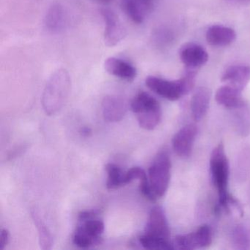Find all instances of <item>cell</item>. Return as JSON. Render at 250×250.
<instances>
[{
	"instance_id": "cell-17",
	"label": "cell",
	"mask_w": 250,
	"mask_h": 250,
	"mask_svg": "<svg viewBox=\"0 0 250 250\" xmlns=\"http://www.w3.org/2000/svg\"><path fill=\"white\" fill-rule=\"evenodd\" d=\"M44 21L46 29L51 33L62 31L66 24V14L63 7L59 3L52 4L46 12Z\"/></svg>"
},
{
	"instance_id": "cell-31",
	"label": "cell",
	"mask_w": 250,
	"mask_h": 250,
	"mask_svg": "<svg viewBox=\"0 0 250 250\" xmlns=\"http://www.w3.org/2000/svg\"><path fill=\"white\" fill-rule=\"evenodd\" d=\"M96 1L100 2V3L108 4L109 3V2H112V0H96Z\"/></svg>"
},
{
	"instance_id": "cell-6",
	"label": "cell",
	"mask_w": 250,
	"mask_h": 250,
	"mask_svg": "<svg viewBox=\"0 0 250 250\" xmlns=\"http://www.w3.org/2000/svg\"><path fill=\"white\" fill-rule=\"evenodd\" d=\"M212 242V231L207 225H202L195 232L187 235H177L174 240V248L191 250L208 247Z\"/></svg>"
},
{
	"instance_id": "cell-8",
	"label": "cell",
	"mask_w": 250,
	"mask_h": 250,
	"mask_svg": "<svg viewBox=\"0 0 250 250\" xmlns=\"http://www.w3.org/2000/svg\"><path fill=\"white\" fill-rule=\"evenodd\" d=\"M197 134V127L188 124L183 127L172 139L174 151L181 158H188L191 155L194 140Z\"/></svg>"
},
{
	"instance_id": "cell-24",
	"label": "cell",
	"mask_w": 250,
	"mask_h": 250,
	"mask_svg": "<svg viewBox=\"0 0 250 250\" xmlns=\"http://www.w3.org/2000/svg\"><path fill=\"white\" fill-rule=\"evenodd\" d=\"M232 244L238 250L250 248V233L247 228L242 225H237L232 232Z\"/></svg>"
},
{
	"instance_id": "cell-22",
	"label": "cell",
	"mask_w": 250,
	"mask_h": 250,
	"mask_svg": "<svg viewBox=\"0 0 250 250\" xmlns=\"http://www.w3.org/2000/svg\"><path fill=\"white\" fill-rule=\"evenodd\" d=\"M81 222H83V225L79 226L77 230L81 231L99 241V237L104 231V222L98 219H93L92 218Z\"/></svg>"
},
{
	"instance_id": "cell-3",
	"label": "cell",
	"mask_w": 250,
	"mask_h": 250,
	"mask_svg": "<svg viewBox=\"0 0 250 250\" xmlns=\"http://www.w3.org/2000/svg\"><path fill=\"white\" fill-rule=\"evenodd\" d=\"M212 181L219 194V203L226 210L229 194L228 192L229 163L223 143H219L212 151L210 159Z\"/></svg>"
},
{
	"instance_id": "cell-25",
	"label": "cell",
	"mask_w": 250,
	"mask_h": 250,
	"mask_svg": "<svg viewBox=\"0 0 250 250\" xmlns=\"http://www.w3.org/2000/svg\"><path fill=\"white\" fill-rule=\"evenodd\" d=\"M250 172V148H245L240 153L235 167L237 179L244 181Z\"/></svg>"
},
{
	"instance_id": "cell-13",
	"label": "cell",
	"mask_w": 250,
	"mask_h": 250,
	"mask_svg": "<svg viewBox=\"0 0 250 250\" xmlns=\"http://www.w3.org/2000/svg\"><path fill=\"white\" fill-rule=\"evenodd\" d=\"M104 68L111 75L125 81H133L137 77V69L132 64L114 57L105 61Z\"/></svg>"
},
{
	"instance_id": "cell-12",
	"label": "cell",
	"mask_w": 250,
	"mask_h": 250,
	"mask_svg": "<svg viewBox=\"0 0 250 250\" xmlns=\"http://www.w3.org/2000/svg\"><path fill=\"white\" fill-rule=\"evenodd\" d=\"M128 109L126 101L118 96H107L102 102V112L105 121L118 122L125 116Z\"/></svg>"
},
{
	"instance_id": "cell-2",
	"label": "cell",
	"mask_w": 250,
	"mask_h": 250,
	"mask_svg": "<svg viewBox=\"0 0 250 250\" xmlns=\"http://www.w3.org/2000/svg\"><path fill=\"white\" fill-rule=\"evenodd\" d=\"M196 71L187 70L182 78L175 81L150 76L146 80L147 87L156 94L169 101L178 100L192 90L195 83Z\"/></svg>"
},
{
	"instance_id": "cell-20",
	"label": "cell",
	"mask_w": 250,
	"mask_h": 250,
	"mask_svg": "<svg viewBox=\"0 0 250 250\" xmlns=\"http://www.w3.org/2000/svg\"><path fill=\"white\" fill-rule=\"evenodd\" d=\"M32 218L39 232V243L42 250H49L52 249L53 239L46 224L43 222L38 212L35 209L31 210Z\"/></svg>"
},
{
	"instance_id": "cell-15",
	"label": "cell",
	"mask_w": 250,
	"mask_h": 250,
	"mask_svg": "<svg viewBox=\"0 0 250 250\" xmlns=\"http://www.w3.org/2000/svg\"><path fill=\"white\" fill-rule=\"evenodd\" d=\"M211 92L207 87H198L191 97L190 106L191 115L195 121H200L207 113L210 104Z\"/></svg>"
},
{
	"instance_id": "cell-21",
	"label": "cell",
	"mask_w": 250,
	"mask_h": 250,
	"mask_svg": "<svg viewBox=\"0 0 250 250\" xmlns=\"http://www.w3.org/2000/svg\"><path fill=\"white\" fill-rule=\"evenodd\" d=\"M140 242L141 245L147 250H172L174 246L169 239L153 236V235H142L140 238Z\"/></svg>"
},
{
	"instance_id": "cell-16",
	"label": "cell",
	"mask_w": 250,
	"mask_h": 250,
	"mask_svg": "<svg viewBox=\"0 0 250 250\" xmlns=\"http://www.w3.org/2000/svg\"><path fill=\"white\" fill-rule=\"evenodd\" d=\"M206 41L209 44L217 47H222L231 44L236 38L232 29L222 25H213L206 32Z\"/></svg>"
},
{
	"instance_id": "cell-1",
	"label": "cell",
	"mask_w": 250,
	"mask_h": 250,
	"mask_svg": "<svg viewBox=\"0 0 250 250\" xmlns=\"http://www.w3.org/2000/svg\"><path fill=\"white\" fill-rule=\"evenodd\" d=\"M71 78L66 70L58 69L46 83L42 96V106L46 115H55L66 102L71 90Z\"/></svg>"
},
{
	"instance_id": "cell-7",
	"label": "cell",
	"mask_w": 250,
	"mask_h": 250,
	"mask_svg": "<svg viewBox=\"0 0 250 250\" xmlns=\"http://www.w3.org/2000/svg\"><path fill=\"white\" fill-rule=\"evenodd\" d=\"M105 24L104 42L109 47L116 46L126 36V30L117 14L112 10L103 8L101 11Z\"/></svg>"
},
{
	"instance_id": "cell-14",
	"label": "cell",
	"mask_w": 250,
	"mask_h": 250,
	"mask_svg": "<svg viewBox=\"0 0 250 250\" xmlns=\"http://www.w3.org/2000/svg\"><path fill=\"white\" fill-rule=\"evenodd\" d=\"M250 80V67L248 65H232L227 68L222 77V82L242 91Z\"/></svg>"
},
{
	"instance_id": "cell-26",
	"label": "cell",
	"mask_w": 250,
	"mask_h": 250,
	"mask_svg": "<svg viewBox=\"0 0 250 250\" xmlns=\"http://www.w3.org/2000/svg\"><path fill=\"white\" fill-rule=\"evenodd\" d=\"M73 242L80 248H88L97 243L98 241L94 238L89 236L87 234L84 233L81 231L77 230L74 234V238H73Z\"/></svg>"
},
{
	"instance_id": "cell-29",
	"label": "cell",
	"mask_w": 250,
	"mask_h": 250,
	"mask_svg": "<svg viewBox=\"0 0 250 250\" xmlns=\"http://www.w3.org/2000/svg\"><path fill=\"white\" fill-rule=\"evenodd\" d=\"M232 3L240 5H250V0H229Z\"/></svg>"
},
{
	"instance_id": "cell-4",
	"label": "cell",
	"mask_w": 250,
	"mask_h": 250,
	"mask_svg": "<svg viewBox=\"0 0 250 250\" xmlns=\"http://www.w3.org/2000/svg\"><path fill=\"white\" fill-rule=\"evenodd\" d=\"M131 107L137 115L139 125L146 130H153L159 125L162 119V109L154 97L140 92L133 99Z\"/></svg>"
},
{
	"instance_id": "cell-18",
	"label": "cell",
	"mask_w": 250,
	"mask_h": 250,
	"mask_svg": "<svg viewBox=\"0 0 250 250\" xmlns=\"http://www.w3.org/2000/svg\"><path fill=\"white\" fill-rule=\"evenodd\" d=\"M241 92L235 87L226 84L218 89L215 98L219 104L228 109H233L245 103L242 99Z\"/></svg>"
},
{
	"instance_id": "cell-27",
	"label": "cell",
	"mask_w": 250,
	"mask_h": 250,
	"mask_svg": "<svg viewBox=\"0 0 250 250\" xmlns=\"http://www.w3.org/2000/svg\"><path fill=\"white\" fill-rule=\"evenodd\" d=\"M146 176H147V175H146L144 169L139 167H134L130 169L128 172L124 173V185L129 184L134 180H141L142 178H145Z\"/></svg>"
},
{
	"instance_id": "cell-23",
	"label": "cell",
	"mask_w": 250,
	"mask_h": 250,
	"mask_svg": "<svg viewBox=\"0 0 250 250\" xmlns=\"http://www.w3.org/2000/svg\"><path fill=\"white\" fill-rule=\"evenodd\" d=\"M105 168L108 175L106 181L108 189H116L124 185V173L118 165L108 164Z\"/></svg>"
},
{
	"instance_id": "cell-30",
	"label": "cell",
	"mask_w": 250,
	"mask_h": 250,
	"mask_svg": "<svg viewBox=\"0 0 250 250\" xmlns=\"http://www.w3.org/2000/svg\"><path fill=\"white\" fill-rule=\"evenodd\" d=\"M82 132H83V134L84 136H89V134H90V133H91V130H90V128L86 127V128H83V131H82Z\"/></svg>"
},
{
	"instance_id": "cell-9",
	"label": "cell",
	"mask_w": 250,
	"mask_h": 250,
	"mask_svg": "<svg viewBox=\"0 0 250 250\" xmlns=\"http://www.w3.org/2000/svg\"><path fill=\"white\" fill-rule=\"evenodd\" d=\"M180 59L187 67V69L195 70L208 62V55L204 48L200 45L188 43L181 47Z\"/></svg>"
},
{
	"instance_id": "cell-28",
	"label": "cell",
	"mask_w": 250,
	"mask_h": 250,
	"mask_svg": "<svg viewBox=\"0 0 250 250\" xmlns=\"http://www.w3.org/2000/svg\"><path fill=\"white\" fill-rule=\"evenodd\" d=\"M9 241V232L8 229H2L0 232V250H4Z\"/></svg>"
},
{
	"instance_id": "cell-10",
	"label": "cell",
	"mask_w": 250,
	"mask_h": 250,
	"mask_svg": "<svg viewBox=\"0 0 250 250\" xmlns=\"http://www.w3.org/2000/svg\"><path fill=\"white\" fill-rule=\"evenodd\" d=\"M146 234L169 239L170 230L163 209L156 206L150 210L146 227Z\"/></svg>"
},
{
	"instance_id": "cell-11",
	"label": "cell",
	"mask_w": 250,
	"mask_h": 250,
	"mask_svg": "<svg viewBox=\"0 0 250 250\" xmlns=\"http://www.w3.org/2000/svg\"><path fill=\"white\" fill-rule=\"evenodd\" d=\"M155 0H121V6L134 23L142 24L154 6Z\"/></svg>"
},
{
	"instance_id": "cell-5",
	"label": "cell",
	"mask_w": 250,
	"mask_h": 250,
	"mask_svg": "<svg viewBox=\"0 0 250 250\" xmlns=\"http://www.w3.org/2000/svg\"><path fill=\"white\" fill-rule=\"evenodd\" d=\"M149 181L157 197L167 192L171 176V161L166 152L159 153L148 169Z\"/></svg>"
},
{
	"instance_id": "cell-19",
	"label": "cell",
	"mask_w": 250,
	"mask_h": 250,
	"mask_svg": "<svg viewBox=\"0 0 250 250\" xmlns=\"http://www.w3.org/2000/svg\"><path fill=\"white\" fill-rule=\"evenodd\" d=\"M232 110V120L237 133L241 137H247L250 134V109L247 104Z\"/></svg>"
}]
</instances>
